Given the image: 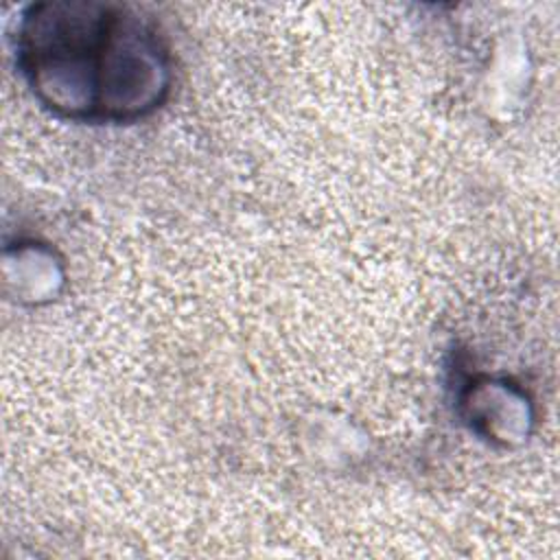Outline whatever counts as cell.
I'll return each instance as SVG.
<instances>
[{"label": "cell", "mask_w": 560, "mask_h": 560, "mask_svg": "<svg viewBox=\"0 0 560 560\" xmlns=\"http://www.w3.org/2000/svg\"><path fill=\"white\" fill-rule=\"evenodd\" d=\"M15 57L37 98L74 120H133L160 107L171 85L168 50L155 28L118 4L28 7Z\"/></svg>", "instance_id": "cell-1"}]
</instances>
